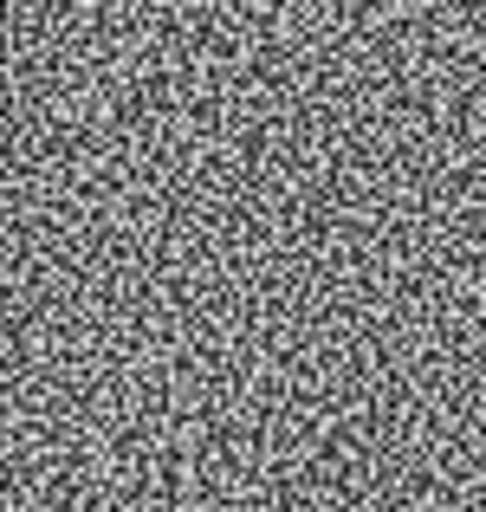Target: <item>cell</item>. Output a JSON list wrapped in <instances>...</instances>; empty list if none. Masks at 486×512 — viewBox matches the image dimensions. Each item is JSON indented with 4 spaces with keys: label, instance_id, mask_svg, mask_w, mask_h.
Wrapping results in <instances>:
<instances>
[]
</instances>
